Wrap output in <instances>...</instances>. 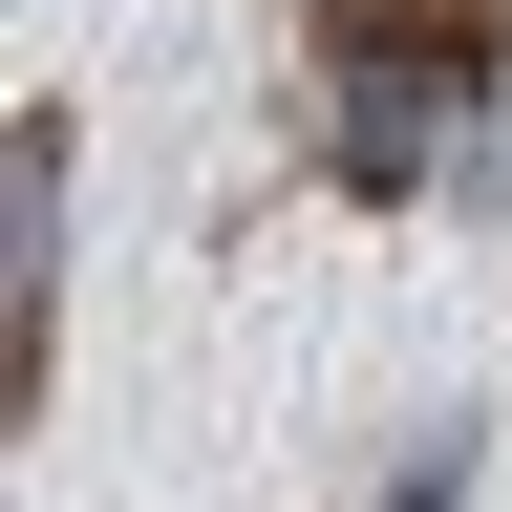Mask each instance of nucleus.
I'll return each mask as SVG.
<instances>
[{"label":"nucleus","instance_id":"nucleus-2","mask_svg":"<svg viewBox=\"0 0 512 512\" xmlns=\"http://www.w3.org/2000/svg\"><path fill=\"white\" fill-rule=\"evenodd\" d=\"M384 512H448V491H384Z\"/></svg>","mask_w":512,"mask_h":512},{"label":"nucleus","instance_id":"nucleus-1","mask_svg":"<svg viewBox=\"0 0 512 512\" xmlns=\"http://www.w3.org/2000/svg\"><path fill=\"white\" fill-rule=\"evenodd\" d=\"M320 43H342V64H406V107H470L512 22H491V0H342Z\"/></svg>","mask_w":512,"mask_h":512}]
</instances>
